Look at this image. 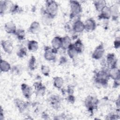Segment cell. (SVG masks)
I'll return each instance as SVG.
<instances>
[{
    "label": "cell",
    "mask_w": 120,
    "mask_h": 120,
    "mask_svg": "<svg viewBox=\"0 0 120 120\" xmlns=\"http://www.w3.org/2000/svg\"><path fill=\"white\" fill-rule=\"evenodd\" d=\"M110 78L109 69L104 67L96 73L94 76V82L98 84L105 87L107 86Z\"/></svg>",
    "instance_id": "obj_1"
},
{
    "label": "cell",
    "mask_w": 120,
    "mask_h": 120,
    "mask_svg": "<svg viewBox=\"0 0 120 120\" xmlns=\"http://www.w3.org/2000/svg\"><path fill=\"white\" fill-rule=\"evenodd\" d=\"M59 6L57 2L54 0L45 1V12L50 15L52 18H54L57 15Z\"/></svg>",
    "instance_id": "obj_2"
},
{
    "label": "cell",
    "mask_w": 120,
    "mask_h": 120,
    "mask_svg": "<svg viewBox=\"0 0 120 120\" xmlns=\"http://www.w3.org/2000/svg\"><path fill=\"white\" fill-rule=\"evenodd\" d=\"M98 99L91 95H88L84 100L85 106L90 113H93L94 111L98 108Z\"/></svg>",
    "instance_id": "obj_3"
},
{
    "label": "cell",
    "mask_w": 120,
    "mask_h": 120,
    "mask_svg": "<svg viewBox=\"0 0 120 120\" xmlns=\"http://www.w3.org/2000/svg\"><path fill=\"white\" fill-rule=\"evenodd\" d=\"M70 8V18H72L80 14L82 11V8L80 2L77 0L69 1Z\"/></svg>",
    "instance_id": "obj_4"
},
{
    "label": "cell",
    "mask_w": 120,
    "mask_h": 120,
    "mask_svg": "<svg viewBox=\"0 0 120 120\" xmlns=\"http://www.w3.org/2000/svg\"><path fill=\"white\" fill-rule=\"evenodd\" d=\"M50 106L56 110H59L61 106L62 99L58 95H52L48 98V100Z\"/></svg>",
    "instance_id": "obj_5"
},
{
    "label": "cell",
    "mask_w": 120,
    "mask_h": 120,
    "mask_svg": "<svg viewBox=\"0 0 120 120\" xmlns=\"http://www.w3.org/2000/svg\"><path fill=\"white\" fill-rule=\"evenodd\" d=\"M57 53V50H56L50 46H46L44 48V58L47 61L54 60L56 59Z\"/></svg>",
    "instance_id": "obj_6"
},
{
    "label": "cell",
    "mask_w": 120,
    "mask_h": 120,
    "mask_svg": "<svg viewBox=\"0 0 120 120\" xmlns=\"http://www.w3.org/2000/svg\"><path fill=\"white\" fill-rule=\"evenodd\" d=\"M14 103L19 112L21 113H24L29 109L30 105L29 102H24L20 99H15Z\"/></svg>",
    "instance_id": "obj_7"
},
{
    "label": "cell",
    "mask_w": 120,
    "mask_h": 120,
    "mask_svg": "<svg viewBox=\"0 0 120 120\" xmlns=\"http://www.w3.org/2000/svg\"><path fill=\"white\" fill-rule=\"evenodd\" d=\"M105 52V50L104 45L103 44L101 43L95 48L92 54L91 57L94 60H100L103 57V55H104Z\"/></svg>",
    "instance_id": "obj_8"
},
{
    "label": "cell",
    "mask_w": 120,
    "mask_h": 120,
    "mask_svg": "<svg viewBox=\"0 0 120 120\" xmlns=\"http://www.w3.org/2000/svg\"><path fill=\"white\" fill-rule=\"evenodd\" d=\"M35 93L37 96H44L45 93L46 88L41 82H36L33 84Z\"/></svg>",
    "instance_id": "obj_9"
},
{
    "label": "cell",
    "mask_w": 120,
    "mask_h": 120,
    "mask_svg": "<svg viewBox=\"0 0 120 120\" xmlns=\"http://www.w3.org/2000/svg\"><path fill=\"white\" fill-rule=\"evenodd\" d=\"M117 59L114 54L112 53H108L106 56L105 64L108 69L117 67Z\"/></svg>",
    "instance_id": "obj_10"
},
{
    "label": "cell",
    "mask_w": 120,
    "mask_h": 120,
    "mask_svg": "<svg viewBox=\"0 0 120 120\" xmlns=\"http://www.w3.org/2000/svg\"><path fill=\"white\" fill-rule=\"evenodd\" d=\"M1 45L3 51L8 53L10 54L13 50V44L10 40H2L1 41Z\"/></svg>",
    "instance_id": "obj_11"
},
{
    "label": "cell",
    "mask_w": 120,
    "mask_h": 120,
    "mask_svg": "<svg viewBox=\"0 0 120 120\" xmlns=\"http://www.w3.org/2000/svg\"><path fill=\"white\" fill-rule=\"evenodd\" d=\"M21 88L23 96L27 99H30L32 93V89L31 87L27 84L23 83L21 84Z\"/></svg>",
    "instance_id": "obj_12"
},
{
    "label": "cell",
    "mask_w": 120,
    "mask_h": 120,
    "mask_svg": "<svg viewBox=\"0 0 120 120\" xmlns=\"http://www.w3.org/2000/svg\"><path fill=\"white\" fill-rule=\"evenodd\" d=\"M98 17L99 19H109L111 17V11L110 7H108L107 5L105 6L100 12V14Z\"/></svg>",
    "instance_id": "obj_13"
},
{
    "label": "cell",
    "mask_w": 120,
    "mask_h": 120,
    "mask_svg": "<svg viewBox=\"0 0 120 120\" xmlns=\"http://www.w3.org/2000/svg\"><path fill=\"white\" fill-rule=\"evenodd\" d=\"M84 25V30L87 32H92L96 28V22L92 18H89L87 19L85 21Z\"/></svg>",
    "instance_id": "obj_14"
},
{
    "label": "cell",
    "mask_w": 120,
    "mask_h": 120,
    "mask_svg": "<svg viewBox=\"0 0 120 120\" xmlns=\"http://www.w3.org/2000/svg\"><path fill=\"white\" fill-rule=\"evenodd\" d=\"M72 30L75 33H81L84 30V23L80 19L76 20L73 24Z\"/></svg>",
    "instance_id": "obj_15"
},
{
    "label": "cell",
    "mask_w": 120,
    "mask_h": 120,
    "mask_svg": "<svg viewBox=\"0 0 120 120\" xmlns=\"http://www.w3.org/2000/svg\"><path fill=\"white\" fill-rule=\"evenodd\" d=\"M4 29L6 32L8 34H15L17 28L15 23L9 21L7 22L4 25Z\"/></svg>",
    "instance_id": "obj_16"
},
{
    "label": "cell",
    "mask_w": 120,
    "mask_h": 120,
    "mask_svg": "<svg viewBox=\"0 0 120 120\" xmlns=\"http://www.w3.org/2000/svg\"><path fill=\"white\" fill-rule=\"evenodd\" d=\"M41 27L39 23L37 21H33L30 24L28 31L32 34H37L40 31Z\"/></svg>",
    "instance_id": "obj_17"
},
{
    "label": "cell",
    "mask_w": 120,
    "mask_h": 120,
    "mask_svg": "<svg viewBox=\"0 0 120 120\" xmlns=\"http://www.w3.org/2000/svg\"><path fill=\"white\" fill-rule=\"evenodd\" d=\"M52 47L56 50H58L61 48L62 38L59 36H55L51 41Z\"/></svg>",
    "instance_id": "obj_18"
},
{
    "label": "cell",
    "mask_w": 120,
    "mask_h": 120,
    "mask_svg": "<svg viewBox=\"0 0 120 120\" xmlns=\"http://www.w3.org/2000/svg\"><path fill=\"white\" fill-rule=\"evenodd\" d=\"M109 75L110 78L113 80L120 78V72L117 67L109 69Z\"/></svg>",
    "instance_id": "obj_19"
},
{
    "label": "cell",
    "mask_w": 120,
    "mask_h": 120,
    "mask_svg": "<svg viewBox=\"0 0 120 120\" xmlns=\"http://www.w3.org/2000/svg\"><path fill=\"white\" fill-rule=\"evenodd\" d=\"M53 19V18H52L50 15L46 13L44 9L43 11L42 12L41 16V21L42 23L44 25H49L52 23Z\"/></svg>",
    "instance_id": "obj_20"
},
{
    "label": "cell",
    "mask_w": 120,
    "mask_h": 120,
    "mask_svg": "<svg viewBox=\"0 0 120 120\" xmlns=\"http://www.w3.org/2000/svg\"><path fill=\"white\" fill-rule=\"evenodd\" d=\"M71 39L68 36H65L62 38L61 49L63 50H67L71 45Z\"/></svg>",
    "instance_id": "obj_21"
},
{
    "label": "cell",
    "mask_w": 120,
    "mask_h": 120,
    "mask_svg": "<svg viewBox=\"0 0 120 120\" xmlns=\"http://www.w3.org/2000/svg\"><path fill=\"white\" fill-rule=\"evenodd\" d=\"M0 69L1 72L5 73L8 72L10 70L11 67L9 62L4 60L1 59L0 62Z\"/></svg>",
    "instance_id": "obj_22"
},
{
    "label": "cell",
    "mask_w": 120,
    "mask_h": 120,
    "mask_svg": "<svg viewBox=\"0 0 120 120\" xmlns=\"http://www.w3.org/2000/svg\"><path fill=\"white\" fill-rule=\"evenodd\" d=\"M111 11V17L112 20H116L119 15V7L116 4L110 7Z\"/></svg>",
    "instance_id": "obj_23"
},
{
    "label": "cell",
    "mask_w": 120,
    "mask_h": 120,
    "mask_svg": "<svg viewBox=\"0 0 120 120\" xmlns=\"http://www.w3.org/2000/svg\"><path fill=\"white\" fill-rule=\"evenodd\" d=\"M38 43L34 40H31L28 41L27 43V48L30 52H36L38 49Z\"/></svg>",
    "instance_id": "obj_24"
},
{
    "label": "cell",
    "mask_w": 120,
    "mask_h": 120,
    "mask_svg": "<svg viewBox=\"0 0 120 120\" xmlns=\"http://www.w3.org/2000/svg\"><path fill=\"white\" fill-rule=\"evenodd\" d=\"M11 1L8 0H0V14L2 15L7 11L9 4Z\"/></svg>",
    "instance_id": "obj_25"
},
{
    "label": "cell",
    "mask_w": 120,
    "mask_h": 120,
    "mask_svg": "<svg viewBox=\"0 0 120 120\" xmlns=\"http://www.w3.org/2000/svg\"><path fill=\"white\" fill-rule=\"evenodd\" d=\"M53 86L58 89H61L64 84V80L60 76H55L53 79Z\"/></svg>",
    "instance_id": "obj_26"
},
{
    "label": "cell",
    "mask_w": 120,
    "mask_h": 120,
    "mask_svg": "<svg viewBox=\"0 0 120 120\" xmlns=\"http://www.w3.org/2000/svg\"><path fill=\"white\" fill-rule=\"evenodd\" d=\"M67 50L68 56L70 58L72 59H75L79 54L78 52L74 47L73 44H71V45L68 48Z\"/></svg>",
    "instance_id": "obj_27"
},
{
    "label": "cell",
    "mask_w": 120,
    "mask_h": 120,
    "mask_svg": "<svg viewBox=\"0 0 120 120\" xmlns=\"http://www.w3.org/2000/svg\"><path fill=\"white\" fill-rule=\"evenodd\" d=\"M93 3L96 10L99 12L105 6H106V1L104 0H94L93 1Z\"/></svg>",
    "instance_id": "obj_28"
},
{
    "label": "cell",
    "mask_w": 120,
    "mask_h": 120,
    "mask_svg": "<svg viewBox=\"0 0 120 120\" xmlns=\"http://www.w3.org/2000/svg\"><path fill=\"white\" fill-rule=\"evenodd\" d=\"M73 44L74 47L79 53H81L82 52L84 48L83 44L80 38H78L77 40H76L75 42Z\"/></svg>",
    "instance_id": "obj_29"
},
{
    "label": "cell",
    "mask_w": 120,
    "mask_h": 120,
    "mask_svg": "<svg viewBox=\"0 0 120 120\" xmlns=\"http://www.w3.org/2000/svg\"><path fill=\"white\" fill-rule=\"evenodd\" d=\"M23 11L22 8L17 4H12L10 8L9 12L12 14H20Z\"/></svg>",
    "instance_id": "obj_30"
},
{
    "label": "cell",
    "mask_w": 120,
    "mask_h": 120,
    "mask_svg": "<svg viewBox=\"0 0 120 120\" xmlns=\"http://www.w3.org/2000/svg\"><path fill=\"white\" fill-rule=\"evenodd\" d=\"M28 67L30 70L31 71L34 70L37 67V60L35 56L32 55L30 58L28 63Z\"/></svg>",
    "instance_id": "obj_31"
},
{
    "label": "cell",
    "mask_w": 120,
    "mask_h": 120,
    "mask_svg": "<svg viewBox=\"0 0 120 120\" xmlns=\"http://www.w3.org/2000/svg\"><path fill=\"white\" fill-rule=\"evenodd\" d=\"M27 50L26 48L23 45L20 46L16 52L17 56L20 58H23L27 55Z\"/></svg>",
    "instance_id": "obj_32"
},
{
    "label": "cell",
    "mask_w": 120,
    "mask_h": 120,
    "mask_svg": "<svg viewBox=\"0 0 120 120\" xmlns=\"http://www.w3.org/2000/svg\"><path fill=\"white\" fill-rule=\"evenodd\" d=\"M15 35L16 36L17 38L20 41L23 40L25 39L26 36L25 30L22 29H17Z\"/></svg>",
    "instance_id": "obj_33"
},
{
    "label": "cell",
    "mask_w": 120,
    "mask_h": 120,
    "mask_svg": "<svg viewBox=\"0 0 120 120\" xmlns=\"http://www.w3.org/2000/svg\"><path fill=\"white\" fill-rule=\"evenodd\" d=\"M41 71L42 74L46 76H48L50 73V69L49 67L46 65H42L41 67Z\"/></svg>",
    "instance_id": "obj_34"
},
{
    "label": "cell",
    "mask_w": 120,
    "mask_h": 120,
    "mask_svg": "<svg viewBox=\"0 0 120 120\" xmlns=\"http://www.w3.org/2000/svg\"><path fill=\"white\" fill-rule=\"evenodd\" d=\"M106 120H116L119 119V114L117 112H112L109 113L106 116Z\"/></svg>",
    "instance_id": "obj_35"
},
{
    "label": "cell",
    "mask_w": 120,
    "mask_h": 120,
    "mask_svg": "<svg viewBox=\"0 0 120 120\" xmlns=\"http://www.w3.org/2000/svg\"><path fill=\"white\" fill-rule=\"evenodd\" d=\"M67 100L70 103L74 104L75 101V98L73 94H69L68 95V96L67 98Z\"/></svg>",
    "instance_id": "obj_36"
},
{
    "label": "cell",
    "mask_w": 120,
    "mask_h": 120,
    "mask_svg": "<svg viewBox=\"0 0 120 120\" xmlns=\"http://www.w3.org/2000/svg\"><path fill=\"white\" fill-rule=\"evenodd\" d=\"M114 47L115 49H119L120 47V40L119 37L116 38L114 41Z\"/></svg>",
    "instance_id": "obj_37"
},
{
    "label": "cell",
    "mask_w": 120,
    "mask_h": 120,
    "mask_svg": "<svg viewBox=\"0 0 120 120\" xmlns=\"http://www.w3.org/2000/svg\"><path fill=\"white\" fill-rule=\"evenodd\" d=\"M67 92L68 93V95L69 94H73L74 90V87L72 85L68 86L67 90Z\"/></svg>",
    "instance_id": "obj_38"
},
{
    "label": "cell",
    "mask_w": 120,
    "mask_h": 120,
    "mask_svg": "<svg viewBox=\"0 0 120 120\" xmlns=\"http://www.w3.org/2000/svg\"><path fill=\"white\" fill-rule=\"evenodd\" d=\"M120 85V78L114 80L113 83V87L114 88H117Z\"/></svg>",
    "instance_id": "obj_39"
},
{
    "label": "cell",
    "mask_w": 120,
    "mask_h": 120,
    "mask_svg": "<svg viewBox=\"0 0 120 120\" xmlns=\"http://www.w3.org/2000/svg\"><path fill=\"white\" fill-rule=\"evenodd\" d=\"M12 71L15 74H19V73L21 72V70H20V68H19L18 67L14 66V67H13Z\"/></svg>",
    "instance_id": "obj_40"
},
{
    "label": "cell",
    "mask_w": 120,
    "mask_h": 120,
    "mask_svg": "<svg viewBox=\"0 0 120 120\" xmlns=\"http://www.w3.org/2000/svg\"><path fill=\"white\" fill-rule=\"evenodd\" d=\"M4 119V111L1 106L0 109V120H3Z\"/></svg>",
    "instance_id": "obj_41"
},
{
    "label": "cell",
    "mask_w": 120,
    "mask_h": 120,
    "mask_svg": "<svg viewBox=\"0 0 120 120\" xmlns=\"http://www.w3.org/2000/svg\"><path fill=\"white\" fill-rule=\"evenodd\" d=\"M67 59L64 57H62L60 58V64H64L65 63L66 61H67Z\"/></svg>",
    "instance_id": "obj_42"
},
{
    "label": "cell",
    "mask_w": 120,
    "mask_h": 120,
    "mask_svg": "<svg viewBox=\"0 0 120 120\" xmlns=\"http://www.w3.org/2000/svg\"><path fill=\"white\" fill-rule=\"evenodd\" d=\"M119 103H120V99L119 98H118V99L116 100V105L118 107V108L119 107V104H120Z\"/></svg>",
    "instance_id": "obj_43"
}]
</instances>
